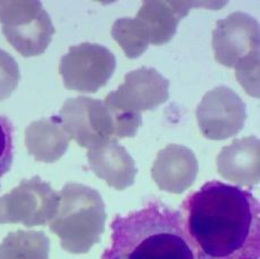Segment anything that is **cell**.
<instances>
[{"label": "cell", "mask_w": 260, "mask_h": 259, "mask_svg": "<svg viewBox=\"0 0 260 259\" xmlns=\"http://www.w3.org/2000/svg\"><path fill=\"white\" fill-rule=\"evenodd\" d=\"M26 146L40 161L53 163L66 152L69 137L59 116L33 122L26 130Z\"/></svg>", "instance_id": "cell-15"}, {"label": "cell", "mask_w": 260, "mask_h": 259, "mask_svg": "<svg viewBox=\"0 0 260 259\" xmlns=\"http://www.w3.org/2000/svg\"><path fill=\"white\" fill-rule=\"evenodd\" d=\"M169 98V80L152 68H140L125 76L123 84L105 98V105L119 112L141 114Z\"/></svg>", "instance_id": "cell-10"}, {"label": "cell", "mask_w": 260, "mask_h": 259, "mask_svg": "<svg viewBox=\"0 0 260 259\" xmlns=\"http://www.w3.org/2000/svg\"><path fill=\"white\" fill-rule=\"evenodd\" d=\"M20 79L19 67L8 52L0 49V102L13 94Z\"/></svg>", "instance_id": "cell-18"}, {"label": "cell", "mask_w": 260, "mask_h": 259, "mask_svg": "<svg viewBox=\"0 0 260 259\" xmlns=\"http://www.w3.org/2000/svg\"><path fill=\"white\" fill-rule=\"evenodd\" d=\"M50 240L43 232L18 230L0 245V259H49Z\"/></svg>", "instance_id": "cell-16"}, {"label": "cell", "mask_w": 260, "mask_h": 259, "mask_svg": "<svg viewBox=\"0 0 260 259\" xmlns=\"http://www.w3.org/2000/svg\"><path fill=\"white\" fill-rule=\"evenodd\" d=\"M0 23L9 44L23 56H38L54 35L50 15L41 2H0Z\"/></svg>", "instance_id": "cell-4"}, {"label": "cell", "mask_w": 260, "mask_h": 259, "mask_svg": "<svg viewBox=\"0 0 260 259\" xmlns=\"http://www.w3.org/2000/svg\"><path fill=\"white\" fill-rule=\"evenodd\" d=\"M116 68V59L105 46L81 43L71 46L62 56L59 72L66 88L86 94H95L104 87Z\"/></svg>", "instance_id": "cell-5"}, {"label": "cell", "mask_w": 260, "mask_h": 259, "mask_svg": "<svg viewBox=\"0 0 260 259\" xmlns=\"http://www.w3.org/2000/svg\"><path fill=\"white\" fill-rule=\"evenodd\" d=\"M87 157L92 172L112 187L121 190L134 183L137 175L134 160L116 140H109L100 147L90 149Z\"/></svg>", "instance_id": "cell-14"}, {"label": "cell", "mask_w": 260, "mask_h": 259, "mask_svg": "<svg viewBox=\"0 0 260 259\" xmlns=\"http://www.w3.org/2000/svg\"><path fill=\"white\" fill-rule=\"evenodd\" d=\"M14 127L6 116L0 115V180L12 168L14 160Z\"/></svg>", "instance_id": "cell-19"}, {"label": "cell", "mask_w": 260, "mask_h": 259, "mask_svg": "<svg viewBox=\"0 0 260 259\" xmlns=\"http://www.w3.org/2000/svg\"><path fill=\"white\" fill-rule=\"evenodd\" d=\"M112 36L121 45L129 59L142 55L150 44L142 25L137 18H121L116 20L112 27Z\"/></svg>", "instance_id": "cell-17"}, {"label": "cell", "mask_w": 260, "mask_h": 259, "mask_svg": "<svg viewBox=\"0 0 260 259\" xmlns=\"http://www.w3.org/2000/svg\"><path fill=\"white\" fill-rule=\"evenodd\" d=\"M212 46L216 61L228 68L259 56L258 22L246 13L230 14L216 23Z\"/></svg>", "instance_id": "cell-8"}, {"label": "cell", "mask_w": 260, "mask_h": 259, "mask_svg": "<svg viewBox=\"0 0 260 259\" xmlns=\"http://www.w3.org/2000/svg\"><path fill=\"white\" fill-rule=\"evenodd\" d=\"M59 117L67 134L84 148L90 150L115 140L112 116L102 101L85 96L69 98Z\"/></svg>", "instance_id": "cell-7"}, {"label": "cell", "mask_w": 260, "mask_h": 259, "mask_svg": "<svg viewBox=\"0 0 260 259\" xmlns=\"http://www.w3.org/2000/svg\"><path fill=\"white\" fill-rule=\"evenodd\" d=\"M60 196L40 177L24 179L9 194L0 198V223L44 225L56 213Z\"/></svg>", "instance_id": "cell-6"}, {"label": "cell", "mask_w": 260, "mask_h": 259, "mask_svg": "<svg viewBox=\"0 0 260 259\" xmlns=\"http://www.w3.org/2000/svg\"><path fill=\"white\" fill-rule=\"evenodd\" d=\"M199 173V161L190 149L169 144L158 152L152 166V178L160 189L180 194L189 188Z\"/></svg>", "instance_id": "cell-11"}, {"label": "cell", "mask_w": 260, "mask_h": 259, "mask_svg": "<svg viewBox=\"0 0 260 259\" xmlns=\"http://www.w3.org/2000/svg\"><path fill=\"white\" fill-rule=\"evenodd\" d=\"M217 170L223 178L249 186L259 181V140L248 137L235 140L222 149L217 157Z\"/></svg>", "instance_id": "cell-13"}, {"label": "cell", "mask_w": 260, "mask_h": 259, "mask_svg": "<svg viewBox=\"0 0 260 259\" xmlns=\"http://www.w3.org/2000/svg\"><path fill=\"white\" fill-rule=\"evenodd\" d=\"M196 259H259L260 210L252 193L211 180L180 207Z\"/></svg>", "instance_id": "cell-1"}, {"label": "cell", "mask_w": 260, "mask_h": 259, "mask_svg": "<svg viewBox=\"0 0 260 259\" xmlns=\"http://www.w3.org/2000/svg\"><path fill=\"white\" fill-rule=\"evenodd\" d=\"M111 246L101 259H196L179 210L152 199L111 224Z\"/></svg>", "instance_id": "cell-2"}, {"label": "cell", "mask_w": 260, "mask_h": 259, "mask_svg": "<svg viewBox=\"0 0 260 259\" xmlns=\"http://www.w3.org/2000/svg\"><path fill=\"white\" fill-rule=\"evenodd\" d=\"M196 117L203 136L224 140L241 131L246 122V104L228 87H217L203 97Z\"/></svg>", "instance_id": "cell-9"}, {"label": "cell", "mask_w": 260, "mask_h": 259, "mask_svg": "<svg viewBox=\"0 0 260 259\" xmlns=\"http://www.w3.org/2000/svg\"><path fill=\"white\" fill-rule=\"evenodd\" d=\"M206 3L194 2H144L137 18L142 25L150 44L164 45L174 38L177 25L191 6Z\"/></svg>", "instance_id": "cell-12"}, {"label": "cell", "mask_w": 260, "mask_h": 259, "mask_svg": "<svg viewBox=\"0 0 260 259\" xmlns=\"http://www.w3.org/2000/svg\"><path fill=\"white\" fill-rule=\"evenodd\" d=\"M50 229L60 238L61 247L71 253H86L100 242L105 230V204L97 190L80 184H67L60 191Z\"/></svg>", "instance_id": "cell-3"}]
</instances>
